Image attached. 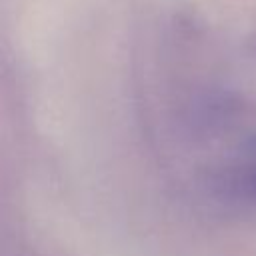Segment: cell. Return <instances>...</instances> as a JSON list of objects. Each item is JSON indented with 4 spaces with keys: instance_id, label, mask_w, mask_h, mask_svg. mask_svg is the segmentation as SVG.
I'll return each instance as SVG.
<instances>
[{
    "instance_id": "cell-1",
    "label": "cell",
    "mask_w": 256,
    "mask_h": 256,
    "mask_svg": "<svg viewBox=\"0 0 256 256\" xmlns=\"http://www.w3.org/2000/svg\"><path fill=\"white\" fill-rule=\"evenodd\" d=\"M248 188H250L252 194H256V168L252 170V174H250V178H248Z\"/></svg>"
}]
</instances>
